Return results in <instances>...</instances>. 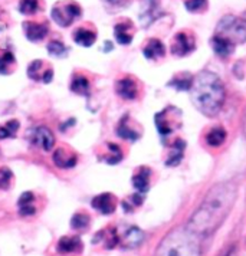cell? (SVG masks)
Wrapping results in <instances>:
<instances>
[{
  "mask_svg": "<svg viewBox=\"0 0 246 256\" xmlns=\"http://www.w3.org/2000/svg\"><path fill=\"white\" fill-rule=\"evenodd\" d=\"M234 198L230 187L220 186L210 192L209 198L200 204L199 210L193 214L190 220V228L193 232L209 233L214 230V228L220 223L223 216L226 214V209L229 208Z\"/></svg>",
  "mask_w": 246,
  "mask_h": 256,
  "instance_id": "obj_1",
  "label": "cell"
},
{
  "mask_svg": "<svg viewBox=\"0 0 246 256\" xmlns=\"http://www.w3.org/2000/svg\"><path fill=\"white\" fill-rule=\"evenodd\" d=\"M192 98L203 114L216 116L222 108L224 98L222 81L212 72H202L192 84Z\"/></svg>",
  "mask_w": 246,
  "mask_h": 256,
  "instance_id": "obj_2",
  "label": "cell"
},
{
  "mask_svg": "<svg viewBox=\"0 0 246 256\" xmlns=\"http://www.w3.org/2000/svg\"><path fill=\"white\" fill-rule=\"evenodd\" d=\"M156 256H199V249L188 233L176 230L164 239Z\"/></svg>",
  "mask_w": 246,
  "mask_h": 256,
  "instance_id": "obj_3",
  "label": "cell"
},
{
  "mask_svg": "<svg viewBox=\"0 0 246 256\" xmlns=\"http://www.w3.org/2000/svg\"><path fill=\"white\" fill-rule=\"evenodd\" d=\"M82 16V8L74 0H62L55 3L50 10V18L60 28H70Z\"/></svg>",
  "mask_w": 246,
  "mask_h": 256,
  "instance_id": "obj_4",
  "label": "cell"
},
{
  "mask_svg": "<svg viewBox=\"0 0 246 256\" xmlns=\"http://www.w3.org/2000/svg\"><path fill=\"white\" fill-rule=\"evenodd\" d=\"M216 35L229 39L232 44H242L246 40V20L234 16H224L218 24Z\"/></svg>",
  "mask_w": 246,
  "mask_h": 256,
  "instance_id": "obj_5",
  "label": "cell"
},
{
  "mask_svg": "<svg viewBox=\"0 0 246 256\" xmlns=\"http://www.w3.org/2000/svg\"><path fill=\"white\" fill-rule=\"evenodd\" d=\"M26 140L32 147L40 148L42 152H50L55 147V136L46 126L30 127L26 131Z\"/></svg>",
  "mask_w": 246,
  "mask_h": 256,
  "instance_id": "obj_6",
  "label": "cell"
},
{
  "mask_svg": "<svg viewBox=\"0 0 246 256\" xmlns=\"http://www.w3.org/2000/svg\"><path fill=\"white\" fill-rule=\"evenodd\" d=\"M28 76L36 82L50 84L54 80V68L42 59H36L28 66Z\"/></svg>",
  "mask_w": 246,
  "mask_h": 256,
  "instance_id": "obj_7",
  "label": "cell"
},
{
  "mask_svg": "<svg viewBox=\"0 0 246 256\" xmlns=\"http://www.w3.org/2000/svg\"><path fill=\"white\" fill-rule=\"evenodd\" d=\"M22 28H24V34L26 39L32 44L42 42L49 35V24L46 20H42V22L26 20L22 24Z\"/></svg>",
  "mask_w": 246,
  "mask_h": 256,
  "instance_id": "obj_8",
  "label": "cell"
},
{
  "mask_svg": "<svg viewBox=\"0 0 246 256\" xmlns=\"http://www.w3.org/2000/svg\"><path fill=\"white\" fill-rule=\"evenodd\" d=\"M52 163L55 164L58 168L70 170V168H74L76 166V163H78V156L70 147L59 146L58 148H55V152H54Z\"/></svg>",
  "mask_w": 246,
  "mask_h": 256,
  "instance_id": "obj_9",
  "label": "cell"
},
{
  "mask_svg": "<svg viewBox=\"0 0 246 256\" xmlns=\"http://www.w3.org/2000/svg\"><path fill=\"white\" fill-rule=\"evenodd\" d=\"M116 92L126 101H132L138 96V84L131 76H122L116 81Z\"/></svg>",
  "mask_w": 246,
  "mask_h": 256,
  "instance_id": "obj_10",
  "label": "cell"
},
{
  "mask_svg": "<svg viewBox=\"0 0 246 256\" xmlns=\"http://www.w3.org/2000/svg\"><path fill=\"white\" fill-rule=\"evenodd\" d=\"M70 90L74 94H76V95L90 98L91 94H92V84H91V80L88 78L86 74H84V72H74V75L70 78Z\"/></svg>",
  "mask_w": 246,
  "mask_h": 256,
  "instance_id": "obj_11",
  "label": "cell"
},
{
  "mask_svg": "<svg viewBox=\"0 0 246 256\" xmlns=\"http://www.w3.org/2000/svg\"><path fill=\"white\" fill-rule=\"evenodd\" d=\"M74 42L76 45H80L82 48H90L94 45L96 42V38H98V34H96V29L91 24H82L80 28L75 29L74 32Z\"/></svg>",
  "mask_w": 246,
  "mask_h": 256,
  "instance_id": "obj_12",
  "label": "cell"
},
{
  "mask_svg": "<svg viewBox=\"0 0 246 256\" xmlns=\"http://www.w3.org/2000/svg\"><path fill=\"white\" fill-rule=\"evenodd\" d=\"M91 206L101 214H112L117 209V198L112 193H101L91 200Z\"/></svg>",
  "mask_w": 246,
  "mask_h": 256,
  "instance_id": "obj_13",
  "label": "cell"
},
{
  "mask_svg": "<svg viewBox=\"0 0 246 256\" xmlns=\"http://www.w3.org/2000/svg\"><path fill=\"white\" fill-rule=\"evenodd\" d=\"M38 196L32 192H24L18 200V210L22 218L35 216L38 213V204H36Z\"/></svg>",
  "mask_w": 246,
  "mask_h": 256,
  "instance_id": "obj_14",
  "label": "cell"
},
{
  "mask_svg": "<svg viewBox=\"0 0 246 256\" xmlns=\"http://www.w3.org/2000/svg\"><path fill=\"white\" fill-rule=\"evenodd\" d=\"M122 150L116 142H106L101 152H98V158L106 164H118L122 160Z\"/></svg>",
  "mask_w": 246,
  "mask_h": 256,
  "instance_id": "obj_15",
  "label": "cell"
},
{
  "mask_svg": "<svg viewBox=\"0 0 246 256\" xmlns=\"http://www.w3.org/2000/svg\"><path fill=\"white\" fill-rule=\"evenodd\" d=\"M194 49V42L184 32H180L174 36V42L172 45V54L176 56H184Z\"/></svg>",
  "mask_w": 246,
  "mask_h": 256,
  "instance_id": "obj_16",
  "label": "cell"
},
{
  "mask_svg": "<svg viewBox=\"0 0 246 256\" xmlns=\"http://www.w3.org/2000/svg\"><path fill=\"white\" fill-rule=\"evenodd\" d=\"M132 30H134V26L130 20H122L114 26V38L120 45H130L132 42Z\"/></svg>",
  "mask_w": 246,
  "mask_h": 256,
  "instance_id": "obj_17",
  "label": "cell"
},
{
  "mask_svg": "<svg viewBox=\"0 0 246 256\" xmlns=\"http://www.w3.org/2000/svg\"><path fill=\"white\" fill-rule=\"evenodd\" d=\"M59 254H76L82 250V240L78 236H64L56 244Z\"/></svg>",
  "mask_w": 246,
  "mask_h": 256,
  "instance_id": "obj_18",
  "label": "cell"
},
{
  "mask_svg": "<svg viewBox=\"0 0 246 256\" xmlns=\"http://www.w3.org/2000/svg\"><path fill=\"white\" fill-rule=\"evenodd\" d=\"M212 48H213V50H214L219 56L228 58L229 55H232L234 45L229 40V39L222 38V36L214 35L212 38Z\"/></svg>",
  "mask_w": 246,
  "mask_h": 256,
  "instance_id": "obj_19",
  "label": "cell"
},
{
  "mask_svg": "<svg viewBox=\"0 0 246 256\" xmlns=\"http://www.w3.org/2000/svg\"><path fill=\"white\" fill-rule=\"evenodd\" d=\"M16 70V58L10 49H0V75H10Z\"/></svg>",
  "mask_w": 246,
  "mask_h": 256,
  "instance_id": "obj_20",
  "label": "cell"
},
{
  "mask_svg": "<svg viewBox=\"0 0 246 256\" xmlns=\"http://www.w3.org/2000/svg\"><path fill=\"white\" fill-rule=\"evenodd\" d=\"M142 54L147 59H158L163 58L166 55V48H164L163 42L158 39H150L147 42V45L142 49Z\"/></svg>",
  "mask_w": 246,
  "mask_h": 256,
  "instance_id": "obj_21",
  "label": "cell"
},
{
  "mask_svg": "<svg viewBox=\"0 0 246 256\" xmlns=\"http://www.w3.org/2000/svg\"><path fill=\"white\" fill-rule=\"evenodd\" d=\"M157 18V0H142L140 19L144 26L150 24Z\"/></svg>",
  "mask_w": 246,
  "mask_h": 256,
  "instance_id": "obj_22",
  "label": "cell"
},
{
  "mask_svg": "<svg viewBox=\"0 0 246 256\" xmlns=\"http://www.w3.org/2000/svg\"><path fill=\"white\" fill-rule=\"evenodd\" d=\"M142 240H144V233L141 232L138 228H130L126 232V234H124L121 242H122V244L126 248L132 249V248L140 246L142 244Z\"/></svg>",
  "mask_w": 246,
  "mask_h": 256,
  "instance_id": "obj_23",
  "label": "cell"
},
{
  "mask_svg": "<svg viewBox=\"0 0 246 256\" xmlns=\"http://www.w3.org/2000/svg\"><path fill=\"white\" fill-rule=\"evenodd\" d=\"M150 183V170L148 168H140L132 177V186L136 187L140 193H144L148 190Z\"/></svg>",
  "mask_w": 246,
  "mask_h": 256,
  "instance_id": "obj_24",
  "label": "cell"
},
{
  "mask_svg": "<svg viewBox=\"0 0 246 256\" xmlns=\"http://www.w3.org/2000/svg\"><path fill=\"white\" fill-rule=\"evenodd\" d=\"M18 9L24 16H34L42 10V0H19Z\"/></svg>",
  "mask_w": 246,
  "mask_h": 256,
  "instance_id": "obj_25",
  "label": "cell"
},
{
  "mask_svg": "<svg viewBox=\"0 0 246 256\" xmlns=\"http://www.w3.org/2000/svg\"><path fill=\"white\" fill-rule=\"evenodd\" d=\"M46 49L48 54L50 56H55V58H65L70 54V48L66 46L62 40H59V39L49 40L46 45Z\"/></svg>",
  "mask_w": 246,
  "mask_h": 256,
  "instance_id": "obj_26",
  "label": "cell"
},
{
  "mask_svg": "<svg viewBox=\"0 0 246 256\" xmlns=\"http://www.w3.org/2000/svg\"><path fill=\"white\" fill-rule=\"evenodd\" d=\"M127 120H128V116L122 118V120H121V122L118 124V127H117L118 137H121L122 140H128V141L138 140V138H140V134H138L136 130H132V128L130 127L128 124H127Z\"/></svg>",
  "mask_w": 246,
  "mask_h": 256,
  "instance_id": "obj_27",
  "label": "cell"
},
{
  "mask_svg": "<svg viewBox=\"0 0 246 256\" xmlns=\"http://www.w3.org/2000/svg\"><path fill=\"white\" fill-rule=\"evenodd\" d=\"M91 223V216L85 212V210H81V212H76L72 219H70V228L74 230H85Z\"/></svg>",
  "mask_w": 246,
  "mask_h": 256,
  "instance_id": "obj_28",
  "label": "cell"
},
{
  "mask_svg": "<svg viewBox=\"0 0 246 256\" xmlns=\"http://www.w3.org/2000/svg\"><path fill=\"white\" fill-rule=\"evenodd\" d=\"M226 140V131L220 127H216L210 130L206 136V141L210 147H219Z\"/></svg>",
  "mask_w": 246,
  "mask_h": 256,
  "instance_id": "obj_29",
  "label": "cell"
},
{
  "mask_svg": "<svg viewBox=\"0 0 246 256\" xmlns=\"http://www.w3.org/2000/svg\"><path fill=\"white\" fill-rule=\"evenodd\" d=\"M19 127H20V122L18 120H10L6 124L0 126V140L14 138V136H16Z\"/></svg>",
  "mask_w": 246,
  "mask_h": 256,
  "instance_id": "obj_30",
  "label": "cell"
},
{
  "mask_svg": "<svg viewBox=\"0 0 246 256\" xmlns=\"http://www.w3.org/2000/svg\"><path fill=\"white\" fill-rule=\"evenodd\" d=\"M183 148H184V142H183V141H177L176 146L173 147V152H172V156L167 158L166 164H167V166H177V164L180 163V160H182V157H183Z\"/></svg>",
  "mask_w": 246,
  "mask_h": 256,
  "instance_id": "obj_31",
  "label": "cell"
},
{
  "mask_svg": "<svg viewBox=\"0 0 246 256\" xmlns=\"http://www.w3.org/2000/svg\"><path fill=\"white\" fill-rule=\"evenodd\" d=\"M13 173L8 167H0V190H9L12 187Z\"/></svg>",
  "mask_w": 246,
  "mask_h": 256,
  "instance_id": "obj_32",
  "label": "cell"
},
{
  "mask_svg": "<svg viewBox=\"0 0 246 256\" xmlns=\"http://www.w3.org/2000/svg\"><path fill=\"white\" fill-rule=\"evenodd\" d=\"M102 3L108 12H118L128 6L130 0H102Z\"/></svg>",
  "mask_w": 246,
  "mask_h": 256,
  "instance_id": "obj_33",
  "label": "cell"
},
{
  "mask_svg": "<svg viewBox=\"0 0 246 256\" xmlns=\"http://www.w3.org/2000/svg\"><path fill=\"white\" fill-rule=\"evenodd\" d=\"M192 84H193L192 78H174L168 85L174 86L178 91H188L192 88Z\"/></svg>",
  "mask_w": 246,
  "mask_h": 256,
  "instance_id": "obj_34",
  "label": "cell"
},
{
  "mask_svg": "<svg viewBox=\"0 0 246 256\" xmlns=\"http://www.w3.org/2000/svg\"><path fill=\"white\" fill-rule=\"evenodd\" d=\"M208 0H188L186 2V9L188 12H199L203 8H206Z\"/></svg>",
  "mask_w": 246,
  "mask_h": 256,
  "instance_id": "obj_35",
  "label": "cell"
},
{
  "mask_svg": "<svg viewBox=\"0 0 246 256\" xmlns=\"http://www.w3.org/2000/svg\"><path fill=\"white\" fill-rule=\"evenodd\" d=\"M8 26H9V22H8V14L0 9V32L6 30V29H8Z\"/></svg>",
  "mask_w": 246,
  "mask_h": 256,
  "instance_id": "obj_36",
  "label": "cell"
},
{
  "mask_svg": "<svg viewBox=\"0 0 246 256\" xmlns=\"http://www.w3.org/2000/svg\"><path fill=\"white\" fill-rule=\"evenodd\" d=\"M226 256H236V255H234V250H230V252H229V254H228V255H226Z\"/></svg>",
  "mask_w": 246,
  "mask_h": 256,
  "instance_id": "obj_37",
  "label": "cell"
}]
</instances>
